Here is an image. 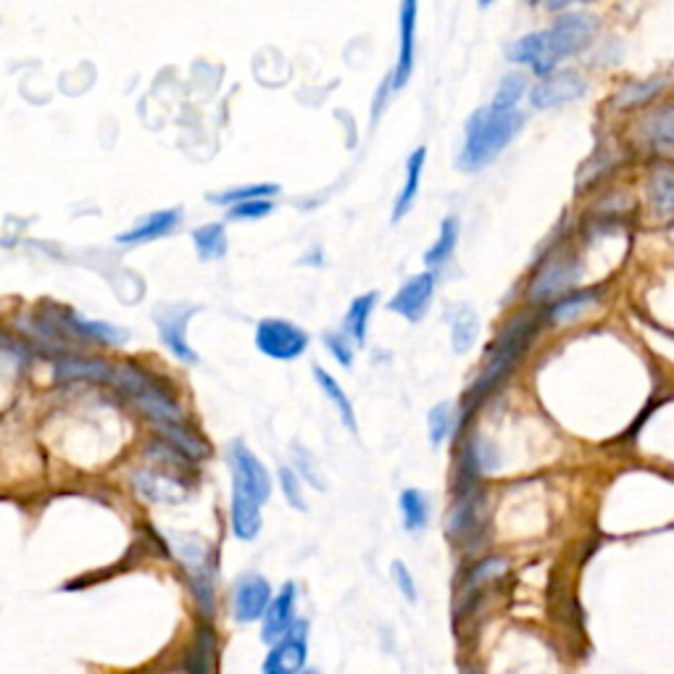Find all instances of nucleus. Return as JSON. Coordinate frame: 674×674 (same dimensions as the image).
Masks as SVG:
<instances>
[{"label":"nucleus","mask_w":674,"mask_h":674,"mask_svg":"<svg viewBox=\"0 0 674 674\" xmlns=\"http://www.w3.org/2000/svg\"><path fill=\"white\" fill-rule=\"evenodd\" d=\"M227 464H229V475H232L235 490L256 498L261 506L272 498V488H274L272 475H269V469L261 464V458L256 456L246 443L242 441L229 443Z\"/></svg>","instance_id":"nucleus-7"},{"label":"nucleus","mask_w":674,"mask_h":674,"mask_svg":"<svg viewBox=\"0 0 674 674\" xmlns=\"http://www.w3.org/2000/svg\"><path fill=\"white\" fill-rule=\"evenodd\" d=\"M295 622H298V585L285 583L269 604L264 619H261V640L269 645L278 643L280 638H285L293 630Z\"/></svg>","instance_id":"nucleus-16"},{"label":"nucleus","mask_w":674,"mask_h":674,"mask_svg":"<svg viewBox=\"0 0 674 674\" xmlns=\"http://www.w3.org/2000/svg\"><path fill=\"white\" fill-rule=\"evenodd\" d=\"M424 164H427V148L420 145L406 159V177H403V187H401V193H398V198L393 204V225L406 219L411 214V208H414L416 195H420V187H422Z\"/></svg>","instance_id":"nucleus-19"},{"label":"nucleus","mask_w":674,"mask_h":674,"mask_svg":"<svg viewBox=\"0 0 674 674\" xmlns=\"http://www.w3.org/2000/svg\"><path fill=\"white\" fill-rule=\"evenodd\" d=\"M377 303H380V293H377V290H369V293L356 295V298L350 301L346 316H343V327L340 329L350 337V340L356 343V348L367 346L369 322H372Z\"/></svg>","instance_id":"nucleus-20"},{"label":"nucleus","mask_w":674,"mask_h":674,"mask_svg":"<svg viewBox=\"0 0 674 674\" xmlns=\"http://www.w3.org/2000/svg\"><path fill=\"white\" fill-rule=\"evenodd\" d=\"M274 593L272 585L259 572H246L232 585V617L240 624H253L264 619Z\"/></svg>","instance_id":"nucleus-11"},{"label":"nucleus","mask_w":674,"mask_h":674,"mask_svg":"<svg viewBox=\"0 0 674 674\" xmlns=\"http://www.w3.org/2000/svg\"><path fill=\"white\" fill-rule=\"evenodd\" d=\"M174 541V554L180 556V562L185 564L187 575L193 577V588L200 596V606L206 609V615H211L214 604V590H211V577H214V551L204 537L198 535H172Z\"/></svg>","instance_id":"nucleus-8"},{"label":"nucleus","mask_w":674,"mask_h":674,"mask_svg":"<svg viewBox=\"0 0 674 674\" xmlns=\"http://www.w3.org/2000/svg\"><path fill=\"white\" fill-rule=\"evenodd\" d=\"M579 280V261L577 256L566 248H556L548 253V259L535 269V278L530 282V298L535 303L556 301L564 293H569L572 285Z\"/></svg>","instance_id":"nucleus-5"},{"label":"nucleus","mask_w":674,"mask_h":674,"mask_svg":"<svg viewBox=\"0 0 674 674\" xmlns=\"http://www.w3.org/2000/svg\"><path fill=\"white\" fill-rule=\"evenodd\" d=\"M537 327H541V322H537L535 316L528 312L517 314L514 319H509V325H503L501 335H498L493 346H490L488 363H485L480 377L471 382V388L467 390V398H464V409H467V414L471 409L480 406L485 398L493 393L506 377L514 372L519 359L528 354Z\"/></svg>","instance_id":"nucleus-3"},{"label":"nucleus","mask_w":674,"mask_h":674,"mask_svg":"<svg viewBox=\"0 0 674 674\" xmlns=\"http://www.w3.org/2000/svg\"><path fill=\"white\" fill-rule=\"evenodd\" d=\"M301 674H319V672H316V670H303Z\"/></svg>","instance_id":"nucleus-42"},{"label":"nucleus","mask_w":674,"mask_h":674,"mask_svg":"<svg viewBox=\"0 0 674 674\" xmlns=\"http://www.w3.org/2000/svg\"><path fill=\"white\" fill-rule=\"evenodd\" d=\"M312 374H314L316 385H319L322 393H325L327 401L333 403V409L337 411V416H340V422L346 424V427L354 435L359 433V420H356V409H354V403H350V398H348L346 390H343L340 382H337L335 377L329 374L325 367H319V363H314Z\"/></svg>","instance_id":"nucleus-23"},{"label":"nucleus","mask_w":674,"mask_h":674,"mask_svg":"<svg viewBox=\"0 0 674 674\" xmlns=\"http://www.w3.org/2000/svg\"><path fill=\"white\" fill-rule=\"evenodd\" d=\"M458 235H461V221H458L456 217H446L441 221L437 240L427 248V253H424V267H427L430 272H437V269H443L448 264L450 256H454L456 246H458Z\"/></svg>","instance_id":"nucleus-27"},{"label":"nucleus","mask_w":674,"mask_h":674,"mask_svg":"<svg viewBox=\"0 0 674 674\" xmlns=\"http://www.w3.org/2000/svg\"><path fill=\"white\" fill-rule=\"evenodd\" d=\"M477 337H480V316L467 303H461L450 316V346L456 354H467L477 343Z\"/></svg>","instance_id":"nucleus-28"},{"label":"nucleus","mask_w":674,"mask_h":674,"mask_svg":"<svg viewBox=\"0 0 674 674\" xmlns=\"http://www.w3.org/2000/svg\"><path fill=\"white\" fill-rule=\"evenodd\" d=\"M229 528H232V535L238 541H256L261 532V503L232 488V498H229Z\"/></svg>","instance_id":"nucleus-17"},{"label":"nucleus","mask_w":674,"mask_h":674,"mask_svg":"<svg viewBox=\"0 0 674 674\" xmlns=\"http://www.w3.org/2000/svg\"><path fill=\"white\" fill-rule=\"evenodd\" d=\"M293 456H295V464H298V467H295V471H298V475H301V480H306L308 485H314L316 490H325V480H322L319 469L314 467V461H312V456H308V450H303V448L295 446L293 448Z\"/></svg>","instance_id":"nucleus-38"},{"label":"nucleus","mask_w":674,"mask_h":674,"mask_svg":"<svg viewBox=\"0 0 674 674\" xmlns=\"http://www.w3.org/2000/svg\"><path fill=\"white\" fill-rule=\"evenodd\" d=\"M416 24H420V0H401V9H398V58L393 74L388 77L393 93L403 90L414 74Z\"/></svg>","instance_id":"nucleus-10"},{"label":"nucleus","mask_w":674,"mask_h":674,"mask_svg":"<svg viewBox=\"0 0 674 674\" xmlns=\"http://www.w3.org/2000/svg\"><path fill=\"white\" fill-rule=\"evenodd\" d=\"M596 303H598L596 290H569V293H564L562 298L548 303V308H545V322H551V325H569V322H575L577 316L590 312Z\"/></svg>","instance_id":"nucleus-22"},{"label":"nucleus","mask_w":674,"mask_h":674,"mask_svg":"<svg viewBox=\"0 0 674 674\" xmlns=\"http://www.w3.org/2000/svg\"><path fill=\"white\" fill-rule=\"evenodd\" d=\"M461 674H480L477 670H467V672H461Z\"/></svg>","instance_id":"nucleus-43"},{"label":"nucleus","mask_w":674,"mask_h":674,"mask_svg":"<svg viewBox=\"0 0 674 674\" xmlns=\"http://www.w3.org/2000/svg\"><path fill=\"white\" fill-rule=\"evenodd\" d=\"M182 217H185V211L182 208H161V211H151L145 214L143 219H138L130 229H124V232L117 235V242L124 248L132 246H148V242H156L164 240L168 235H174L182 225Z\"/></svg>","instance_id":"nucleus-15"},{"label":"nucleus","mask_w":674,"mask_h":674,"mask_svg":"<svg viewBox=\"0 0 674 674\" xmlns=\"http://www.w3.org/2000/svg\"><path fill=\"white\" fill-rule=\"evenodd\" d=\"M427 427H430V443H433L435 448H441L456 427L454 403L443 401V403H437V406H433V411H430V416H427Z\"/></svg>","instance_id":"nucleus-33"},{"label":"nucleus","mask_w":674,"mask_h":674,"mask_svg":"<svg viewBox=\"0 0 674 674\" xmlns=\"http://www.w3.org/2000/svg\"><path fill=\"white\" fill-rule=\"evenodd\" d=\"M193 248L204 264L225 259L229 251L227 242V221H211V225L193 229Z\"/></svg>","instance_id":"nucleus-26"},{"label":"nucleus","mask_w":674,"mask_h":674,"mask_svg":"<svg viewBox=\"0 0 674 674\" xmlns=\"http://www.w3.org/2000/svg\"><path fill=\"white\" fill-rule=\"evenodd\" d=\"M195 314H198V306H193V303H164V306L153 312L156 333L164 348H168V354L180 363H187V367L200 361L191 340H187V325H191Z\"/></svg>","instance_id":"nucleus-6"},{"label":"nucleus","mask_w":674,"mask_h":674,"mask_svg":"<svg viewBox=\"0 0 674 674\" xmlns=\"http://www.w3.org/2000/svg\"><path fill=\"white\" fill-rule=\"evenodd\" d=\"M528 124L524 111H503L496 106H482L467 119L464 127V143L456 156L458 172H480L490 166L501 153L514 143V138Z\"/></svg>","instance_id":"nucleus-2"},{"label":"nucleus","mask_w":674,"mask_h":674,"mask_svg":"<svg viewBox=\"0 0 674 674\" xmlns=\"http://www.w3.org/2000/svg\"><path fill=\"white\" fill-rule=\"evenodd\" d=\"M156 427L161 430V435L166 437L168 446H174L180 450V454L185 456H206L208 454V443L204 441V437H198L193 433L191 427H187V422H174V424H156Z\"/></svg>","instance_id":"nucleus-30"},{"label":"nucleus","mask_w":674,"mask_h":674,"mask_svg":"<svg viewBox=\"0 0 674 674\" xmlns=\"http://www.w3.org/2000/svg\"><path fill=\"white\" fill-rule=\"evenodd\" d=\"M390 575H393L395 588L401 590V596L406 598L409 604L420 601V593H416V579H414V575H411V569L406 564L393 562V566H390Z\"/></svg>","instance_id":"nucleus-37"},{"label":"nucleus","mask_w":674,"mask_h":674,"mask_svg":"<svg viewBox=\"0 0 674 674\" xmlns=\"http://www.w3.org/2000/svg\"><path fill=\"white\" fill-rule=\"evenodd\" d=\"M651 206L662 217H674V168L659 166L649 180Z\"/></svg>","instance_id":"nucleus-31"},{"label":"nucleus","mask_w":674,"mask_h":674,"mask_svg":"<svg viewBox=\"0 0 674 674\" xmlns=\"http://www.w3.org/2000/svg\"><path fill=\"white\" fill-rule=\"evenodd\" d=\"M117 361L104 359V356L90 354H69L53 359V382L58 385H72V382H98V385H111Z\"/></svg>","instance_id":"nucleus-13"},{"label":"nucleus","mask_w":674,"mask_h":674,"mask_svg":"<svg viewBox=\"0 0 674 674\" xmlns=\"http://www.w3.org/2000/svg\"><path fill=\"white\" fill-rule=\"evenodd\" d=\"M666 87V77H649V79H632L624 87H619L611 106L619 111H632L640 109V106H649L662 96V90Z\"/></svg>","instance_id":"nucleus-25"},{"label":"nucleus","mask_w":674,"mask_h":674,"mask_svg":"<svg viewBox=\"0 0 674 674\" xmlns=\"http://www.w3.org/2000/svg\"><path fill=\"white\" fill-rule=\"evenodd\" d=\"M256 348L272 361H295L306 354L312 346V335L301 325L290 319H280V316H269L256 325Z\"/></svg>","instance_id":"nucleus-4"},{"label":"nucleus","mask_w":674,"mask_h":674,"mask_svg":"<svg viewBox=\"0 0 674 674\" xmlns=\"http://www.w3.org/2000/svg\"><path fill=\"white\" fill-rule=\"evenodd\" d=\"M577 3H593V0H543V6L548 11H564V9H569V6H577Z\"/></svg>","instance_id":"nucleus-40"},{"label":"nucleus","mask_w":674,"mask_h":674,"mask_svg":"<svg viewBox=\"0 0 674 674\" xmlns=\"http://www.w3.org/2000/svg\"><path fill=\"white\" fill-rule=\"evenodd\" d=\"M435 287H437V274L435 272H420L414 278H409L398 287V293L388 301V312L398 314L401 319L411 322V325H420V322L427 316L430 303L435 298Z\"/></svg>","instance_id":"nucleus-12"},{"label":"nucleus","mask_w":674,"mask_h":674,"mask_svg":"<svg viewBox=\"0 0 674 674\" xmlns=\"http://www.w3.org/2000/svg\"><path fill=\"white\" fill-rule=\"evenodd\" d=\"M308 662V624L295 622L293 630L278 643L269 645V653L261 664V674H301Z\"/></svg>","instance_id":"nucleus-14"},{"label":"nucleus","mask_w":674,"mask_h":674,"mask_svg":"<svg viewBox=\"0 0 674 674\" xmlns=\"http://www.w3.org/2000/svg\"><path fill=\"white\" fill-rule=\"evenodd\" d=\"M280 477V488H282V496H285V501L293 506L295 511H306V501H303V480L301 475L295 471L293 467H280L278 471Z\"/></svg>","instance_id":"nucleus-35"},{"label":"nucleus","mask_w":674,"mask_h":674,"mask_svg":"<svg viewBox=\"0 0 674 674\" xmlns=\"http://www.w3.org/2000/svg\"><path fill=\"white\" fill-rule=\"evenodd\" d=\"M638 132L656 151H674V104H662L645 113Z\"/></svg>","instance_id":"nucleus-18"},{"label":"nucleus","mask_w":674,"mask_h":674,"mask_svg":"<svg viewBox=\"0 0 674 674\" xmlns=\"http://www.w3.org/2000/svg\"><path fill=\"white\" fill-rule=\"evenodd\" d=\"M134 490L153 503H180L185 498V485L153 469H140L134 475Z\"/></svg>","instance_id":"nucleus-21"},{"label":"nucleus","mask_w":674,"mask_h":674,"mask_svg":"<svg viewBox=\"0 0 674 674\" xmlns=\"http://www.w3.org/2000/svg\"><path fill=\"white\" fill-rule=\"evenodd\" d=\"M322 340H325V348L329 350V356L340 363L343 369L354 367V356H356V343L350 340V337L343 333V329H333V333L322 335Z\"/></svg>","instance_id":"nucleus-34"},{"label":"nucleus","mask_w":674,"mask_h":674,"mask_svg":"<svg viewBox=\"0 0 674 674\" xmlns=\"http://www.w3.org/2000/svg\"><path fill=\"white\" fill-rule=\"evenodd\" d=\"M598 35V19L585 11H566L548 30L517 37L506 51L511 64L524 66L537 79L554 74L566 58H575L590 48Z\"/></svg>","instance_id":"nucleus-1"},{"label":"nucleus","mask_w":674,"mask_h":674,"mask_svg":"<svg viewBox=\"0 0 674 674\" xmlns=\"http://www.w3.org/2000/svg\"><path fill=\"white\" fill-rule=\"evenodd\" d=\"M496 0H477V6H480V9L485 11V9H490V6H493Z\"/></svg>","instance_id":"nucleus-41"},{"label":"nucleus","mask_w":674,"mask_h":674,"mask_svg":"<svg viewBox=\"0 0 674 674\" xmlns=\"http://www.w3.org/2000/svg\"><path fill=\"white\" fill-rule=\"evenodd\" d=\"M503 569H506V562H501V558H488V562L475 566V572H471V577H469V585L471 588H477V585H482L485 579L501 575Z\"/></svg>","instance_id":"nucleus-39"},{"label":"nucleus","mask_w":674,"mask_h":674,"mask_svg":"<svg viewBox=\"0 0 674 674\" xmlns=\"http://www.w3.org/2000/svg\"><path fill=\"white\" fill-rule=\"evenodd\" d=\"M588 93V79L577 69H556L530 87V106L535 111H554L577 104Z\"/></svg>","instance_id":"nucleus-9"},{"label":"nucleus","mask_w":674,"mask_h":674,"mask_svg":"<svg viewBox=\"0 0 674 674\" xmlns=\"http://www.w3.org/2000/svg\"><path fill=\"white\" fill-rule=\"evenodd\" d=\"M280 191L282 187L274 185V182H248V185H235L227 187V191L206 193V200L211 206L232 208L238 204H246V200H274Z\"/></svg>","instance_id":"nucleus-24"},{"label":"nucleus","mask_w":674,"mask_h":674,"mask_svg":"<svg viewBox=\"0 0 674 674\" xmlns=\"http://www.w3.org/2000/svg\"><path fill=\"white\" fill-rule=\"evenodd\" d=\"M274 211V200H246L227 208V221H259Z\"/></svg>","instance_id":"nucleus-36"},{"label":"nucleus","mask_w":674,"mask_h":674,"mask_svg":"<svg viewBox=\"0 0 674 674\" xmlns=\"http://www.w3.org/2000/svg\"><path fill=\"white\" fill-rule=\"evenodd\" d=\"M524 96H530L528 74L509 72L501 79V85H498L496 98H493V104H490V106H496V109H503V111H514L517 106H519V100H522Z\"/></svg>","instance_id":"nucleus-32"},{"label":"nucleus","mask_w":674,"mask_h":674,"mask_svg":"<svg viewBox=\"0 0 674 674\" xmlns=\"http://www.w3.org/2000/svg\"><path fill=\"white\" fill-rule=\"evenodd\" d=\"M398 509L406 532H422L430 524V498L416 488H406L398 498Z\"/></svg>","instance_id":"nucleus-29"}]
</instances>
